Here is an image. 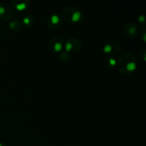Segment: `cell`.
Segmentation results:
<instances>
[{
  "mask_svg": "<svg viewBox=\"0 0 146 146\" xmlns=\"http://www.w3.org/2000/svg\"><path fill=\"white\" fill-rule=\"evenodd\" d=\"M0 146H4V144L0 142Z\"/></svg>",
  "mask_w": 146,
  "mask_h": 146,
  "instance_id": "cell-11",
  "label": "cell"
},
{
  "mask_svg": "<svg viewBox=\"0 0 146 146\" xmlns=\"http://www.w3.org/2000/svg\"><path fill=\"white\" fill-rule=\"evenodd\" d=\"M71 48H72V44L70 42H67L66 44V51H70Z\"/></svg>",
  "mask_w": 146,
  "mask_h": 146,
  "instance_id": "cell-7",
  "label": "cell"
},
{
  "mask_svg": "<svg viewBox=\"0 0 146 146\" xmlns=\"http://www.w3.org/2000/svg\"><path fill=\"white\" fill-rule=\"evenodd\" d=\"M51 21L53 24H58L59 21V17L57 15H53L51 17Z\"/></svg>",
  "mask_w": 146,
  "mask_h": 146,
  "instance_id": "cell-3",
  "label": "cell"
},
{
  "mask_svg": "<svg viewBox=\"0 0 146 146\" xmlns=\"http://www.w3.org/2000/svg\"><path fill=\"white\" fill-rule=\"evenodd\" d=\"M111 49H112V48H111V46L107 45V46H106L105 48H104V51L106 53H108L111 51Z\"/></svg>",
  "mask_w": 146,
  "mask_h": 146,
  "instance_id": "cell-8",
  "label": "cell"
},
{
  "mask_svg": "<svg viewBox=\"0 0 146 146\" xmlns=\"http://www.w3.org/2000/svg\"><path fill=\"white\" fill-rule=\"evenodd\" d=\"M126 68L128 71H133L136 68V64L134 62H130L127 64Z\"/></svg>",
  "mask_w": 146,
  "mask_h": 146,
  "instance_id": "cell-2",
  "label": "cell"
},
{
  "mask_svg": "<svg viewBox=\"0 0 146 146\" xmlns=\"http://www.w3.org/2000/svg\"><path fill=\"white\" fill-rule=\"evenodd\" d=\"M61 47H62L61 46V44H60V43H57L54 46V48H55V50L56 51H59L61 49Z\"/></svg>",
  "mask_w": 146,
  "mask_h": 146,
  "instance_id": "cell-5",
  "label": "cell"
},
{
  "mask_svg": "<svg viewBox=\"0 0 146 146\" xmlns=\"http://www.w3.org/2000/svg\"><path fill=\"white\" fill-rule=\"evenodd\" d=\"M109 63H110V64H111V65L114 66V65H115V64H116V61H115V59L111 58V59H110V61H109Z\"/></svg>",
  "mask_w": 146,
  "mask_h": 146,
  "instance_id": "cell-9",
  "label": "cell"
},
{
  "mask_svg": "<svg viewBox=\"0 0 146 146\" xmlns=\"http://www.w3.org/2000/svg\"><path fill=\"white\" fill-rule=\"evenodd\" d=\"M24 24H29V19L28 18H25L24 19Z\"/></svg>",
  "mask_w": 146,
  "mask_h": 146,
  "instance_id": "cell-10",
  "label": "cell"
},
{
  "mask_svg": "<svg viewBox=\"0 0 146 146\" xmlns=\"http://www.w3.org/2000/svg\"><path fill=\"white\" fill-rule=\"evenodd\" d=\"M81 13H80V11H76L75 13H74L72 15V20L73 21H78L80 20V19H81Z\"/></svg>",
  "mask_w": 146,
  "mask_h": 146,
  "instance_id": "cell-1",
  "label": "cell"
},
{
  "mask_svg": "<svg viewBox=\"0 0 146 146\" xmlns=\"http://www.w3.org/2000/svg\"><path fill=\"white\" fill-rule=\"evenodd\" d=\"M6 13V9L4 6L0 5V17L4 16Z\"/></svg>",
  "mask_w": 146,
  "mask_h": 146,
  "instance_id": "cell-4",
  "label": "cell"
},
{
  "mask_svg": "<svg viewBox=\"0 0 146 146\" xmlns=\"http://www.w3.org/2000/svg\"><path fill=\"white\" fill-rule=\"evenodd\" d=\"M26 8V5L24 4H18V5L17 6V9L18 10H19V11H21V10H23L24 9Z\"/></svg>",
  "mask_w": 146,
  "mask_h": 146,
  "instance_id": "cell-6",
  "label": "cell"
}]
</instances>
